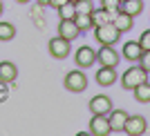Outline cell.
I'll use <instances>...</instances> for the list:
<instances>
[{
	"label": "cell",
	"mask_w": 150,
	"mask_h": 136,
	"mask_svg": "<svg viewBox=\"0 0 150 136\" xmlns=\"http://www.w3.org/2000/svg\"><path fill=\"white\" fill-rule=\"evenodd\" d=\"M141 45H139V40H128V43L123 45V58L125 60H130V62H137L139 60V56H141Z\"/></svg>",
	"instance_id": "14"
},
{
	"label": "cell",
	"mask_w": 150,
	"mask_h": 136,
	"mask_svg": "<svg viewBox=\"0 0 150 136\" xmlns=\"http://www.w3.org/2000/svg\"><path fill=\"white\" fill-rule=\"evenodd\" d=\"M7 96H9V87H7V83L0 81V103H2V100H7Z\"/></svg>",
	"instance_id": "26"
},
{
	"label": "cell",
	"mask_w": 150,
	"mask_h": 136,
	"mask_svg": "<svg viewBox=\"0 0 150 136\" xmlns=\"http://www.w3.org/2000/svg\"><path fill=\"white\" fill-rule=\"evenodd\" d=\"M58 36L67 38V40H74V38L81 36V29L76 27L74 20H61L58 22Z\"/></svg>",
	"instance_id": "13"
},
{
	"label": "cell",
	"mask_w": 150,
	"mask_h": 136,
	"mask_svg": "<svg viewBox=\"0 0 150 136\" xmlns=\"http://www.w3.org/2000/svg\"><path fill=\"white\" fill-rule=\"evenodd\" d=\"M148 81V72H146L141 65H132L130 69H125L123 76H121V87L123 89H134V87H139L141 83Z\"/></svg>",
	"instance_id": "1"
},
{
	"label": "cell",
	"mask_w": 150,
	"mask_h": 136,
	"mask_svg": "<svg viewBox=\"0 0 150 136\" xmlns=\"http://www.w3.org/2000/svg\"><path fill=\"white\" fill-rule=\"evenodd\" d=\"M0 16H2V0H0Z\"/></svg>",
	"instance_id": "30"
},
{
	"label": "cell",
	"mask_w": 150,
	"mask_h": 136,
	"mask_svg": "<svg viewBox=\"0 0 150 136\" xmlns=\"http://www.w3.org/2000/svg\"><path fill=\"white\" fill-rule=\"evenodd\" d=\"M101 7L108 9V11L112 13V18H114V16L121 11V9H119V7H121V0H101Z\"/></svg>",
	"instance_id": "22"
},
{
	"label": "cell",
	"mask_w": 150,
	"mask_h": 136,
	"mask_svg": "<svg viewBox=\"0 0 150 136\" xmlns=\"http://www.w3.org/2000/svg\"><path fill=\"white\" fill-rule=\"evenodd\" d=\"M65 2H67V0H52V2H50V7H56V9H58V7H61V5H65Z\"/></svg>",
	"instance_id": "27"
},
{
	"label": "cell",
	"mask_w": 150,
	"mask_h": 136,
	"mask_svg": "<svg viewBox=\"0 0 150 136\" xmlns=\"http://www.w3.org/2000/svg\"><path fill=\"white\" fill-rule=\"evenodd\" d=\"M146 130H148V123H146V118L139 116V114L128 116V121H125V125H123V132L128 136H141V134H146Z\"/></svg>",
	"instance_id": "7"
},
{
	"label": "cell",
	"mask_w": 150,
	"mask_h": 136,
	"mask_svg": "<svg viewBox=\"0 0 150 136\" xmlns=\"http://www.w3.org/2000/svg\"><path fill=\"white\" fill-rule=\"evenodd\" d=\"M74 58H76V65H79V67H92L94 62H96V51H94L90 45H83V47L76 49Z\"/></svg>",
	"instance_id": "8"
},
{
	"label": "cell",
	"mask_w": 150,
	"mask_h": 136,
	"mask_svg": "<svg viewBox=\"0 0 150 136\" xmlns=\"http://www.w3.org/2000/svg\"><path fill=\"white\" fill-rule=\"evenodd\" d=\"M16 78H18V67L9 60H2L0 62V81L11 85V83H16Z\"/></svg>",
	"instance_id": "12"
},
{
	"label": "cell",
	"mask_w": 150,
	"mask_h": 136,
	"mask_svg": "<svg viewBox=\"0 0 150 136\" xmlns=\"http://www.w3.org/2000/svg\"><path fill=\"white\" fill-rule=\"evenodd\" d=\"M119 9L123 13H128V16H132V18H137L139 13L144 11V0H123Z\"/></svg>",
	"instance_id": "15"
},
{
	"label": "cell",
	"mask_w": 150,
	"mask_h": 136,
	"mask_svg": "<svg viewBox=\"0 0 150 136\" xmlns=\"http://www.w3.org/2000/svg\"><path fill=\"white\" fill-rule=\"evenodd\" d=\"M16 2H23V5H25V2H29V0H16Z\"/></svg>",
	"instance_id": "29"
},
{
	"label": "cell",
	"mask_w": 150,
	"mask_h": 136,
	"mask_svg": "<svg viewBox=\"0 0 150 136\" xmlns=\"http://www.w3.org/2000/svg\"><path fill=\"white\" fill-rule=\"evenodd\" d=\"M63 85H65V89L67 92H85L88 89V76L83 74L81 69H72V72H67L65 74V78H63Z\"/></svg>",
	"instance_id": "2"
},
{
	"label": "cell",
	"mask_w": 150,
	"mask_h": 136,
	"mask_svg": "<svg viewBox=\"0 0 150 136\" xmlns=\"http://www.w3.org/2000/svg\"><path fill=\"white\" fill-rule=\"evenodd\" d=\"M58 18H61V20H74L76 18V7H74L72 0H67L65 5L58 7Z\"/></svg>",
	"instance_id": "18"
},
{
	"label": "cell",
	"mask_w": 150,
	"mask_h": 136,
	"mask_svg": "<svg viewBox=\"0 0 150 136\" xmlns=\"http://www.w3.org/2000/svg\"><path fill=\"white\" fill-rule=\"evenodd\" d=\"M88 107H90L92 114H110V109H112V98L105 96V94H99V96H94V98L90 100Z\"/></svg>",
	"instance_id": "9"
},
{
	"label": "cell",
	"mask_w": 150,
	"mask_h": 136,
	"mask_svg": "<svg viewBox=\"0 0 150 136\" xmlns=\"http://www.w3.org/2000/svg\"><path fill=\"white\" fill-rule=\"evenodd\" d=\"M47 49H50V54L54 56V58H67L69 54H72V40H67V38L63 36H56L52 38L50 43H47Z\"/></svg>",
	"instance_id": "4"
},
{
	"label": "cell",
	"mask_w": 150,
	"mask_h": 136,
	"mask_svg": "<svg viewBox=\"0 0 150 136\" xmlns=\"http://www.w3.org/2000/svg\"><path fill=\"white\" fill-rule=\"evenodd\" d=\"M134 92V98H137V103H150V83H141L139 87H134L132 89Z\"/></svg>",
	"instance_id": "19"
},
{
	"label": "cell",
	"mask_w": 150,
	"mask_h": 136,
	"mask_svg": "<svg viewBox=\"0 0 150 136\" xmlns=\"http://www.w3.org/2000/svg\"><path fill=\"white\" fill-rule=\"evenodd\" d=\"M74 22H76V27L81 29V34L88 31V29H92V18H90V13H76Z\"/></svg>",
	"instance_id": "20"
},
{
	"label": "cell",
	"mask_w": 150,
	"mask_h": 136,
	"mask_svg": "<svg viewBox=\"0 0 150 136\" xmlns=\"http://www.w3.org/2000/svg\"><path fill=\"white\" fill-rule=\"evenodd\" d=\"M112 22H114V27L121 31V34H125V31H130L132 29V16H128V13H123V11H119L117 16L112 18Z\"/></svg>",
	"instance_id": "17"
},
{
	"label": "cell",
	"mask_w": 150,
	"mask_h": 136,
	"mask_svg": "<svg viewBox=\"0 0 150 136\" xmlns=\"http://www.w3.org/2000/svg\"><path fill=\"white\" fill-rule=\"evenodd\" d=\"M121 60V54L114 49V45H101V49L96 51V62L105 65V67H117Z\"/></svg>",
	"instance_id": "5"
},
{
	"label": "cell",
	"mask_w": 150,
	"mask_h": 136,
	"mask_svg": "<svg viewBox=\"0 0 150 136\" xmlns=\"http://www.w3.org/2000/svg\"><path fill=\"white\" fill-rule=\"evenodd\" d=\"M90 18H92V27H99V25H105V22H112V13L103 7H99V9H92Z\"/></svg>",
	"instance_id": "16"
},
{
	"label": "cell",
	"mask_w": 150,
	"mask_h": 136,
	"mask_svg": "<svg viewBox=\"0 0 150 136\" xmlns=\"http://www.w3.org/2000/svg\"><path fill=\"white\" fill-rule=\"evenodd\" d=\"M139 45H141V49H150V29H146L144 34H141V38H139Z\"/></svg>",
	"instance_id": "25"
},
{
	"label": "cell",
	"mask_w": 150,
	"mask_h": 136,
	"mask_svg": "<svg viewBox=\"0 0 150 136\" xmlns=\"http://www.w3.org/2000/svg\"><path fill=\"white\" fill-rule=\"evenodd\" d=\"M16 36V27L11 22H0V40H11Z\"/></svg>",
	"instance_id": "21"
},
{
	"label": "cell",
	"mask_w": 150,
	"mask_h": 136,
	"mask_svg": "<svg viewBox=\"0 0 150 136\" xmlns=\"http://www.w3.org/2000/svg\"><path fill=\"white\" fill-rule=\"evenodd\" d=\"M139 65H141V67L146 69V72H148L150 74V49H146V51H141V56H139Z\"/></svg>",
	"instance_id": "24"
},
{
	"label": "cell",
	"mask_w": 150,
	"mask_h": 136,
	"mask_svg": "<svg viewBox=\"0 0 150 136\" xmlns=\"http://www.w3.org/2000/svg\"><path fill=\"white\" fill-rule=\"evenodd\" d=\"M121 2H123V0H121Z\"/></svg>",
	"instance_id": "32"
},
{
	"label": "cell",
	"mask_w": 150,
	"mask_h": 136,
	"mask_svg": "<svg viewBox=\"0 0 150 136\" xmlns=\"http://www.w3.org/2000/svg\"><path fill=\"white\" fill-rule=\"evenodd\" d=\"M119 81V74H117V67H105V65H101L99 72H96V83L101 87H110L114 83Z\"/></svg>",
	"instance_id": "10"
},
{
	"label": "cell",
	"mask_w": 150,
	"mask_h": 136,
	"mask_svg": "<svg viewBox=\"0 0 150 136\" xmlns=\"http://www.w3.org/2000/svg\"><path fill=\"white\" fill-rule=\"evenodd\" d=\"M74 7H76V13H92V9H94L92 0H76Z\"/></svg>",
	"instance_id": "23"
},
{
	"label": "cell",
	"mask_w": 150,
	"mask_h": 136,
	"mask_svg": "<svg viewBox=\"0 0 150 136\" xmlns=\"http://www.w3.org/2000/svg\"><path fill=\"white\" fill-rule=\"evenodd\" d=\"M90 132H92L94 136H108V134H112V127H110L108 114H92V118H90Z\"/></svg>",
	"instance_id": "6"
},
{
	"label": "cell",
	"mask_w": 150,
	"mask_h": 136,
	"mask_svg": "<svg viewBox=\"0 0 150 136\" xmlns=\"http://www.w3.org/2000/svg\"><path fill=\"white\" fill-rule=\"evenodd\" d=\"M128 111L125 109H110V114H108V121H110V127H112V132H123V125L125 121H128Z\"/></svg>",
	"instance_id": "11"
},
{
	"label": "cell",
	"mask_w": 150,
	"mask_h": 136,
	"mask_svg": "<svg viewBox=\"0 0 150 136\" xmlns=\"http://www.w3.org/2000/svg\"><path fill=\"white\" fill-rule=\"evenodd\" d=\"M38 2H40L43 7H50V2H52V0H38Z\"/></svg>",
	"instance_id": "28"
},
{
	"label": "cell",
	"mask_w": 150,
	"mask_h": 136,
	"mask_svg": "<svg viewBox=\"0 0 150 136\" xmlns=\"http://www.w3.org/2000/svg\"><path fill=\"white\" fill-rule=\"evenodd\" d=\"M72 2H76V0H72Z\"/></svg>",
	"instance_id": "31"
},
{
	"label": "cell",
	"mask_w": 150,
	"mask_h": 136,
	"mask_svg": "<svg viewBox=\"0 0 150 136\" xmlns=\"http://www.w3.org/2000/svg\"><path fill=\"white\" fill-rule=\"evenodd\" d=\"M94 38L99 40V45H114L121 38V31L114 27V22H105L94 27Z\"/></svg>",
	"instance_id": "3"
}]
</instances>
